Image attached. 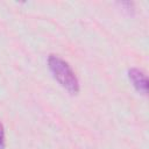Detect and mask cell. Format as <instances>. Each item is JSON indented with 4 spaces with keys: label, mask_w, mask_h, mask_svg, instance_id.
I'll return each instance as SVG.
<instances>
[{
    "label": "cell",
    "mask_w": 149,
    "mask_h": 149,
    "mask_svg": "<svg viewBox=\"0 0 149 149\" xmlns=\"http://www.w3.org/2000/svg\"><path fill=\"white\" fill-rule=\"evenodd\" d=\"M48 66L55 79L71 94L79 92V80L68 62L56 55L48 57Z\"/></svg>",
    "instance_id": "1"
},
{
    "label": "cell",
    "mask_w": 149,
    "mask_h": 149,
    "mask_svg": "<svg viewBox=\"0 0 149 149\" xmlns=\"http://www.w3.org/2000/svg\"><path fill=\"white\" fill-rule=\"evenodd\" d=\"M128 78L139 93L147 95V93H148V78L141 70H139L136 68L129 69L128 70Z\"/></svg>",
    "instance_id": "2"
},
{
    "label": "cell",
    "mask_w": 149,
    "mask_h": 149,
    "mask_svg": "<svg viewBox=\"0 0 149 149\" xmlns=\"http://www.w3.org/2000/svg\"><path fill=\"white\" fill-rule=\"evenodd\" d=\"M6 142H5V128L2 123L0 122V149H5Z\"/></svg>",
    "instance_id": "3"
}]
</instances>
